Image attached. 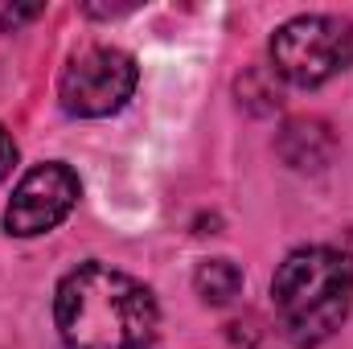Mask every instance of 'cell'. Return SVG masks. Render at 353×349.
Segmentation results:
<instances>
[{
    "label": "cell",
    "instance_id": "3",
    "mask_svg": "<svg viewBox=\"0 0 353 349\" xmlns=\"http://www.w3.org/2000/svg\"><path fill=\"white\" fill-rule=\"evenodd\" d=\"M353 62V21L333 12H304L275 29L271 70L292 87H321L350 70Z\"/></svg>",
    "mask_w": 353,
    "mask_h": 349
},
{
    "label": "cell",
    "instance_id": "6",
    "mask_svg": "<svg viewBox=\"0 0 353 349\" xmlns=\"http://www.w3.org/2000/svg\"><path fill=\"white\" fill-rule=\"evenodd\" d=\"M275 152L296 173H321L337 152V136L325 119H292V123H283V132L275 140Z\"/></svg>",
    "mask_w": 353,
    "mask_h": 349
},
{
    "label": "cell",
    "instance_id": "5",
    "mask_svg": "<svg viewBox=\"0 0 353 349\" xmlns=\"http://www.w3.org/2000/svg\"><path fill=\"white\" fill-rule=\"evenodd\" d=\"M83 197L79 173L62 161L37 165L21 177V185L12 189L8 206H4V230L12 239H37L50 235Z\"/></svg>",
    "mask_w": 353,
    "mask_h": 349
},
{
    "label": "cell",
    "instance_id": "9",
    "mask_svg": "<svg viewBox=\"0 0 353 349\" xmlns=\"http://www.w3.org/2000/svg\"><path fill=\"white\" fill-rule=\"evenodd\" d=\"M12 165H17V140H12L8 128L0 123V177L12 173Z\"/></svg>",
    "mask_w": 353,
    "mask_h": 349
},
{
    "label": "cell",
    "instance_id": "1",
    "mask_svg": "<svg viewBox=\"0 0 353 349\" xmlns=\"http://www.w3.org/2000/svg\"><path fill=\"white\" fill-rule=\"evenodd\" d=\"M157 296L128 271L83 263L54 292V325L70 349H144L157 337Z\"/></svg>",
    "mask_w": 353,
    "mask_h": 349
},
{
    "label": "cell",
    "instance_id": "2",
    "mask_svg": "<svg viewBox=\"0 0 353 349\" xmlns=\"http://www.w3.org/2000/svg\"><path fill=\"white\" fill-rule=\"evenodd\" d=\"M271 304L296 349L329 341L353 308V259L337 247H296L275 267Z\"/></svg>",
    "mask_w": 353,
    "mask_h": 349
},
{
    "label": "cell",
    "instance_id": "8",
    "mask_svg": "<svg viewBox=\"0 0 353 349\" xmlns=\"http://www.w3.org/2000/svg\"><path fill=\"white\" fill-rule=\"evenodd\" d=\"M46 12V4H0V33H17L21 25L37 21Z\"/></svg>",
    "mask_w": 353,
    "mask_h": 349
},
{
    "label": "cell",
    "instance_id": "4",
    "mask_svg": "<svg viewBox=\"0 0 353 349\" xmlns=\"http://www.w3.org/2000/svg\"><path fill=\"white\" fill-rule=\"evenodd\" d=\"M136 58L119 46H87L79 54H70V62L62 66L58 79V99L70 115L79 119H103L115 115L132 90H136Z\"/></svg>",
    "mask_w": 353,
    "mask_h": 349
},
{
    "label": "cell",
    "instance_id": "7",
    "mask_svg": "<svg viewBox=\"0 0 353 349\" xmlns=\"http://www.w3.org/2000/svg\"><path fill=\"white\" fill-rule=\"evenodd\" d=\"M193 288H197V296L205 304L222 308V304H230L243 292V271H239V263H230V259H205L197 267V275H193Z\"/></svg>",
    "mask_w": 353,
    "mask_h": 349
}]
</instances>
